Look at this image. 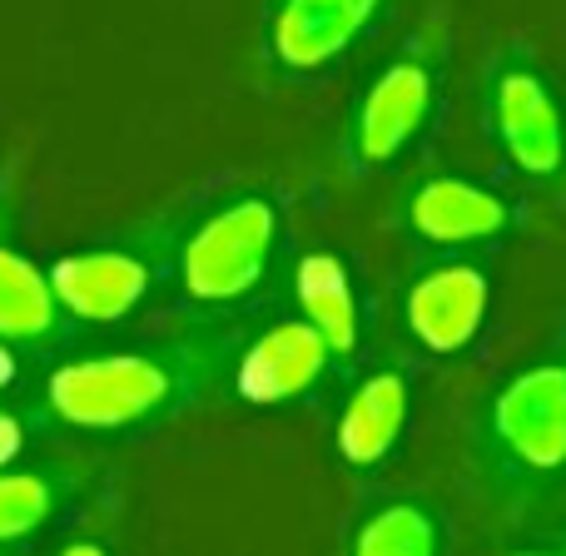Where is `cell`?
Here are the masks:
<instances>
[{"label":"cell","mask_w":566,"mask_h":556,"mask_svg":"<svg viewBox=\"0 0 566 556\" xmlns=\"http://www.w3.org/2000/svg\"><path fill=\"white\" fill-rule=\"evenodd\" d=\"M239 353L234 328H189L135 348L60 363L45 378V412L75 432H149L195 408Z\"/></svg>","instance_id":"cell-1"},{"label":"cell","mask_w":566,"mask_h":556,"mask_svg":"<svg viewBox=\"0 0 566 556\" xmlns=\"http://www.w3.org/2000/svg\"><path fill=\"white\" fill-rule=\"evenodd\" d=\"M279 244V209L264 195H244L214 209L179 244V283L195 303H234L269 274Z\"/></svg>","instance_id":"cell-2"},{"label":"cell","mask_w":566,"mask_h":556,"mask_svg":"<svg viewBox=\"0 0 566 556\" xmlns=\"http://www.w3.org/2000/svg\"><path fill=\"white\" fill-rule=\"evenodd\" d=\"M165 254H169L165 224H149L129 239H115V244L55 259L45 274L55 283V298L65 308V318L119 323L149 298V289L159 283V269H165Z\"/></svg>","instance_id":"cell-3"},{"label":"cell","mask_w":566,"mask_h":556,"mask_svg":"<svg viewBox=\"0 0 566 556\" xmlns=\"http://www.w3.org/2000/svg\"><path fill=\"white\" fill-rule=\"evenodd\" d=\"M492 432L527 472L566 468V363L527 368L492 402Z\"/></svg>","instance_id":"cell-4"},{"label":"cell","mask_w":566,"mask_h":556,"mask_svg":"<svg viewBox=\"0 0 566 556\" xmlns=\"http://www.w3.org/2000/svg\"><path fill=\"white\" fill-rule=\"evenodd\" d=\"M492 125H497L502 149L512 165L532 179H547L566 159V129H562V105L537 75V65L507 60L492 75Z\"/></svg>","instance_id":"cell-5"},{"label":"cell","mask_w":566,"mask_h":556,"mask_svg":"<svg viewBox=\"0 0 566 556\" xmlns=\"http://www.w3.org/2000/svg\"><path fill=\"white\" fill-rule=\"evenodd\" d=\"M328 368H333L328 338L308 318H283L234 353L229 382L254 408H279V402L303 398Z\"/></svg>","instance_id":"cell-6"},{"label":"cell","mask_w":566,"mask_h":556,"mask_svg":"<svg viewBox=\"0 0 566 556\" xmlns=\"http://www.w3.org/2000/svg\"><path fill=\"white\" fill-rule=\"evenodd\" d=\"M432 115V65L422 55H398L358 99L353 115V159L392 165Z\"/></svg>","instance_id":"cell-7"},{"label":"cell","mask_w":566,"mask_h":556,"mask_svg":"<svg viewBox=\"0 0 566 556\" xmlns=\"http://www.w3.org/2000/svg\"><path fill=\"white\" fill-rule=\"evenodd\" d=\"M492 283L478 264H438L408 289V333L428 353H462L488 323Z\"/></svg>","instance_id":"cell-8"},{"label":"cell","mask_w":566,"mask_h":556,"mask_svg":"<svg viewBox=\"0 0 566 556\" xmlns=\"http://www.w3.org/2000/svg\"><path fill=\"white\" fill-rule=\"evenodd\" d=\"M382 0H279L269 50L283 70H318L363 35Z\"/></svg>","instance_id":"cell-9"},{"label":"cell","mask_w":566,"mask_h":556,"mask_svg":"<svg viewBox=\"0 0 566 556\" xmlns=\"http://www.w3.org/2000/svg\"><path fill=\"white\" fill-rule=\"evenodd\" d=\"M408 224H412V234H422L428 244L458 249V244L497 239L502 229L512 224V209L497 189L442 175V179H428V185L408 199Z\"/></svg>","instance_id":"cell-10"},{"label":"cell","mask_w":566,"mask_h":556,"mask_svg":"<svg viewBox=\"0 0 566 556\" xmlns=\"http://www.w3.org/2000/svg\"><path fill=\"white\" fill-rule=\"evenodd\" d=\"M402 428H408V378L398 368H382L348 392L333 442L348 468H378L398 448Z\"/></svg>","instance_id":"cell-11"},{"label":"cell","mask_w":566,"mask_h":556,"mask_svg":"<svg viewBox=\"0 0 566 556\" xmlns=\"http://www.w3.org/2000/svg\"><path fill=\"white\" fill-rule=\"evenodd\" d=\"M293 293H298V313L328 338L333 358L348 363L363 343V313H358V289L338 254L313 249L293 269Z\"/></svg>","instance_id":"cell-12"},{"label":"cell","mask_w":566,"mask_h":556,"mask_svg":"<svg viewBox=\"0 0 566 556\" xmlns=\"http://www.w3.org/2000/svg\"><path fill=\"white\" fill-rule=\"evenodd\" d=\"M65 328V308L55 298V283L35 269L20 249L0 244V338L6 343H50Z\"/></svg>","instance_id":"cell-13"},{"label":"cell","mask_w":566,"mask_h":556,"mask_svg":"<svg viewBox=\"0 0 566 556\" xmlns=\"http://www.w3.org/2000/svg\"><path fill=\"white\" fill-rule=\"evenodd\" d=\"M358 556H438L442 527L422 502H388L378 507L358 532H353Z\"/></svg>","instance_id":"cell-14"},{"label":"cell","mask_w":566,"mask_h":556,"mask_svg":"<svg viewBox=\"0 0 566 556\" xmlns=\"http://www.w3.org/2000/svg\"><path fill=\"white\" fill-rule=\"evenodd\" d=\"M60 502H65V482L55 472L0 468V547H15V542L35 537L40 527H50Z\"/></svg>","instance_id":"cell-15"},{"label":"cell","mask_w":566,"mask_h":556,"mask_svg":"<svg viewBox=\"0 0 566 556\" xmlns=\"http://www.w3.org/2000/svg\"><path fill=\"white\" fill-rule=\"evenodd\" d=\"M25 438H30L25 418H20V412H6V408H0V468H10V462L25 452Z\"/></svg>","instance_id":"cell-16"},{"label":"cell","mask_w":566,"mask_h":556,"mask_svg":"<svg viewBox=\"0 0 566 556\" xmlns=\"http://www.w3.org/2000/svg\"><path fill=\"white\" fill-rule=\"evenodd\" d=\"M15 343H6V338H0V392H6L10 388V382H15Z\"/></svg>","instance_id":"cell-17"},{"label":"cell","mask_w":566,"mask_h":556,"mask_svg":"<svg viewBox=\"0 0 566 556\" xmlns=\"http://www.w3.org/2000/svg\"><path fill=\"white\" fill-rule=\"evenodd\" d=\"M562 547H566V537H562Z\"/></svg>","instance_id":"cell-18"}]
</instances>
